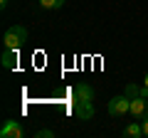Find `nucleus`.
Wrapping results in <instances>:
<instances>
[{"label": "nucleus", "instance_id": "obj_3", "mask_svg": "<svg viewBox=\"0 0 148 138\" xmlns=\"http://www.w3.org/2000/svg\"><path fill=\"white\" fill-rule=\"evenodd\" d=\"M74 101H94V89L86 81H79L74 86Z\"/></svg>", "mask_w": 148, "mask_h": 138}, {"label": "nucleus", "instance_id": "obj_10", "mask_svg": "<svg viewBox=\"0 0 148 138\" xmlns=\"http://www.w3.org/2000/svg\"><path fill=\"white\" fill-rule=\"evenodd\" d=\"M35 136H37V138H52V136H54V131H47V128H42V131H37Z\"/></svg>", "mask_w": 148, "mask_h": 138}, {"label": "nucleus", "instance_id": "obj_12", "mask_svg": "<svg viewBox=\"0 0 148 138\" xmlns=\"http://www.w3.org/2000/svg\"><path fill=\"white\" fill-rule=\"evenodd\" d=\"M143 89H146V96H148V74H146V79H143Z\"/></svg>", "mask_w": 148, "mask_h": 138}, {"label": "nucleus", "instance_id": "obj_11", "mask_svg": "<svg viewBox=\"0 0 148 138\" xmlns=\"http://www.w3.org/2000/svg\"><path fill=\"white\" fill-rule=\"evenodd\" d=\"M141 128H143V136H148V116L143 118V123H141Z\"/></svg>", "mask_w": 148, "mask_h": 138}, {"label": "nucleus", "instance_id": "obj_4", "mask_svg": "<svg viewBox=\"0 0 148 138\" xmlns=\"http://www.w3.org/2000/svg\"><path fill=\"white\" fill-rule=\"evenodd\" d=\"M74 113H77L82 121L91 118L94 116V101H74Z\"/></svg>", "mask_w": 148, "mask_h": 138}, {"label": "nucleus", "instance_id": "obj_1", "mask_svg": "<svg viewBox=\"0 0 148 138\" xmlns=\"http://www.w3.org/2000/svg\"><path fill=\"white\" fill-rule=\"evenodd\" d=\"M3 42H5V49H20L22 44L27 42V30L22 25H12L5 30V37H3Z\"/></svg>", "mask_w": 148, "mask_h": 138}, {"label": "nucleus", "instance_id": "obj_6", "mask_svg": "<svg viewBox=\"0 0 148 138\" xmlns=\"http://www.w3.org/2000/svg\"><path fill=\"white\" fill-rule=\"evenodd\" d=\"M15 64H17V49H5V54H3V67L15 69Z\"/></svg>", "mask_w": 148, "mask_h": 138}, {"label": "nucleus", "instance_id": "obj_7", "mask_svg": "<svg viewBox=\"0 0 148 138\" xmlns=\"http://www.w3.org/2000/svg\"><path fill=\"white\" fill-rule=\"evenodd\" d=\"M123 94H126L128 99H138V96H146V89H143V86H136V84H126Z\"/></svg>", "mask_w": 148, "mask_h": 138}, {"label": "nucleus", "instance_id": "obj_5", "mask_svg": "<svg viewBox=\"0 0 148 138\" xmlns=\"http://www.w3.org/2000/svg\"><path fill=\"white\" fill-rule=\"evenodd\" d=\"M22 126L17 121H5V126L0 128V138H20L22 136Z\"/></svg>", "mask_w": 148, "mask_h": 138}, {"label": "nucleus", "instance_id": "obj_8", "mask_svg": "<svg viewBox=\"0 0 148 138\" xmlns=\"http://www.w3.org/2000/svg\"><path fill=\"white\" fill-rule=\"evenodd\" d=\"M123 136H128V138H138V136H143V128L138 126V123H131V126L123 128Z\"/></svg>", "mask_w": 148, "mask_h": 138}, {"label": "nucleus", "instance_id": "obj_9", "mask_svg": "<svg viewBox=\"0 0 148 138\" xmlns=\"http://www.w3.org/2000/svg\"><path fill=\"white\" fill-rule=\"evenodd\" d=\"M40 5H42L45 10H59V8L64 5V0H40Z\"/></svg>", "mask_w": 148, "mask_h": 138}, {"label": "nucleus", "instance_id": "obj_2", "mask_svg": "<svg viewBox=\"0 0 148 138\" xmlns=\"http://www.w3.org/2000/svg\"><path fill=\"white\" fill-rule=\"evenodd\" d=\"M128 111H131V99H128L126 94L114 96V99L109 101V113L111 116H126Z\"/></svg>", "mask_w": 148, "mask_h": 138}]
</instances>
